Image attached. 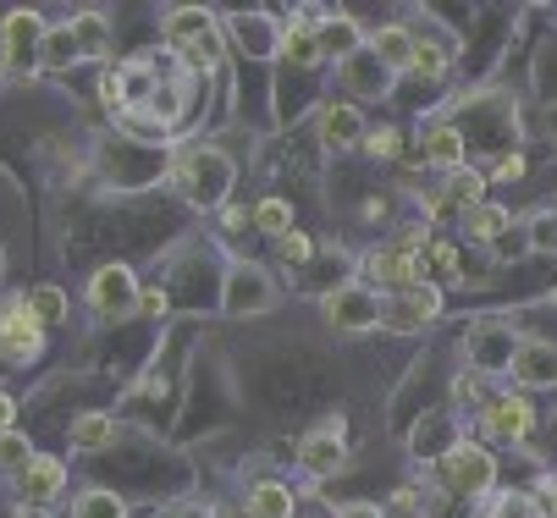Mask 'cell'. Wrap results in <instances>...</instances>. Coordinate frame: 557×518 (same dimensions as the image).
<instances>
[{"label": "cell", "mask_w": 557, "mask_h": 518, "mask_svg": "<svg viewBox=\"0 0 557 518\" xmlns=\"http://www.w3.org/2000/svg\"><path fill=\"white\" fill-rule=\"evenodd\" d=\"M166 50L194 72H215L221 66V28H215V17L205 12V7H177V12H166Z\"/></svg>", "instance_id": "obj_1"}, {"label": "cell", "mask_w": 557, "mask_h": 518, "mask_svg": "<svg viewBox=\"0 0 557 518\" xmlns=\"http://www.w3.org/2000/svg\"><path fill=\"white\" fill-rule=\"evenodd\" d=\"M420 227H409L404 238H392V243H381L370 260H364V276L375 281V292H404V287H414V281H425V260H420Z\"/></svg>", "instance_id": "obj_2"}, {"label": "cell", "mask_w": 557, "mask_h": 518, "mask_svg": "<svg viewBox=\"0 0 557 518\" xmlns=\"http://www.w3.org/2000/svg\"><path fill=\"white\" fill-rule=\"evenodd\" d=\"M436 480L453 491V496H486L492 480H497V464L486 447H474V441H453L436 464Z\"/></svg>", "instance_id": "obj_3"}, {"label": "cell", "mask_w": 557, "mask_h": 518, "mask_svg": "<svg viewBox=\"0 0 557 518\" xmlns=\"http://www.w3.org/2000/svg\"><path fill=\"white\" fill-rule=\"evenodd\" d=\"M326 320L343 331V337H364L386 320V299L364 281H348V287H332L326 292Z\"/></svg>", "instance_id": "obj_4"}, {"label": "cell", "mask_w": 557, "mask_h": 518, "mask_svg": "<svg viewBox=\"0 0 557 518\" xmlns=\"http://www.w3.org/2000/svg\"><path fill=\"white\" fill-rule=\"evenodd\" d=\"M172 182H177L194 204H221V193H226V182H232V166H226V155H215V150H194V155L172 161Z\"/></svg>", "instance_id": "obj_5"}, {"label": "cell", "mask_w": 557, "mask_h": 518, "mask_svg": "<svg viewBox=\"0 0 557 518\" xmlns=\"http://www.w3.org/2000/svg\"><path fill=\"white\" fill-rule=\"evenodd\" d=\"M45 353V326L34 320L28 299H7L0 304V358L7 364H34Z\"/></svg>", "instance_id": "obj_6"}, {"label": "cell", "mask_w": 557, "mask_h": 518, "mask_svg": "<svg viewBox=\"0 0 557 518\" xmlns=\"http://www.w3.org/2000/svg\"><path fill=\"white\" fill-rule=\"evenodd\" d=\"M442 315V287L436 281H414V287H404V292H392V304H386V331H397V337H414L420 326H431Z\"/></svg>", "instance_id": "obj_7"}, {"label": "cell", "mask_w": 557, "mask_h": 518, "mask_svg": "<svg viewBox=\"0 0 557 518\" xmlns=\"http://www.w3.org/2000/svg\"><path fill=\"white\" fill-rule=\"evenodd\" d=\"M45 17L39 12H7V23H0V61H7V72H28L39 66V45H45Z\"/></svg>", "instance_id": "obj_8"}, {"label": "cell", "mask_w": 557, "mask_h": 518, "mask_svg": "<svg viewBox=\"0 0 557 518\" xmlns=\"http://www.w3.org/2000/svg\"><path fill=\"white\" fill-rule=\"evenodd\" d=\"M89 309H95L100 320H122V315L138 309V281H133L127 265H100V270H95V281H89Z\"/></svg>", "instance_id": "obj_9"}, {"label": "cell", "mask_w": 557, "mask_h": 518, "mask_svg": "<svg viewBox=\"0 0 557 518\" xmlns=\"http://www.w3.org/2000/svg\"><path fill=\"white\" fill-rule=\"evenodd\" d=\"M348 464V441H343V419H326L321 430H309L298 441V469H309L314 480H326V475H343Z\"/></svg>", "instance_id": "obj_10"}, {"label": "cell", "mask_w": 557, "mask_h": 518, "mask_svg": "<svg viewBox=\"0 0 557 518\" xmlns=\"http://www.w3.org/2000/svg\"><path fill=\"white\" fill-rule=\"evenodd\" d=\"M508 376L530 392L541 387H557V348L552 342H519L513 348V364H508Z\"/></svg>", "instance_id": "obj_11"}, {"label": "cell", "mask_w": 557, "mask_h": 518, "mask_svg": "<svg viewBox=\"0 0 557 518\" xmlns=\"http://www.w3.org/2000/svg\"><path fill=\"white\" fill-rule=\"evenodd\" d=\"M226 292H232V299H226V309H232V315H260V309H271V304H276L271 276H265V270H255V265H237Z\"/></svg>", "instance_id": "obj_12"}, {"label": "cell", "mask_w": 557, "mask_h": 518, "mask_svg": "<svg viewBox=\"0 0 557 518\" xmlns=\"http://www.w3.org/2000/svg\"><path fill=\"white\" fill-rule=\"evenodd\" d=\"M497 441H524L530 435V425H535V408L524 403V397H513V392H503V397H492L486 403V419H481Z\"/></svg>", "instance_id": "obj_13"}, {"label": "cell", "mask_w": 557, "mask_h": 518, "mask_svg": "<svg viewBox=\"0 0 557 518\" xmlns=\"http://www.w3.org/2000/svg\"><path fill=\"white\" fill-rule=\"evenodd\" d=\"M61 485H66V469H61V458H28V469H17V491H23V502L28 507H45V502H55L61 496Z\"/></svg>", "instance_id": "obj_14"}, {"label": "cell", "mask_w": 557, "mask_h": 518, "mask_svg": "<svg viewBox=\"0 0 557 518\" xmlns=\"http://www.w3.org/2000/svg\"><path fill=\"white\" fill-rule=\"evenodd\" d=\"M420 155H425V166H436V172H458V166H463V132H458L453 122L425 127V132H420Z\"/></svg>", "instance_id": "obj_15"}, {"label": "cell", "mask_w": 557, "mask_h": 518, "mask_svg": "<svg viewBox=\"0 0 557 518\" xmlns=\"http://www.w3.org/2000/svg\"><path fill=\"white\" fill-rule=\"evenodd\" d=\"M321 143L326 150H354V143H364V116L354 105H321Z\"/></svg>", "instance_id": "obj_16"}, {"label": "cell", "mask_w": 557, "mask_h": 518, "mask_svg": "<svg viewBox=\"0 0 557 518\" xmlns=\"http://www.w3.org/2000/svg\"><path fill=\"white\" fill-rule=\"evenodd\" d=\"M116 419L111 414H77L72 425H66V441H72V447L77 453H106L111 447V441H116Z\"/></svg>", "instance_id": "obj_17"}, {"label": "cell", "mask_w": 557, "mask_h": 518, "mask_svg": "<svg viewBox=\"0 0 557 518\" xmlns=\"http://www.w3.org/2000/svg\"><path fill=\"white\" fill-rule=\"evenodd\" d=\"M370 55L386 72H409L414 66V28H381V34H370Z\"/></svg>", "instance_id": "obj_18"}, {"label": "cell", "mask_w": 557, "mask_h": 518, "mask_svg": "<svg viewBox=\"0 0 557 518\" xmlns=\"http://www.w3.org/2000/svg\"><path fill=\"white\" fill-rule=\"evenodd\" d=\"M293 513H298L293 485H282V480H255L249 485V518H293Z\"/></svg>", "instance_id": "obj_19"}, {"label": "cell", "mask_w": 557, "mask_h": 518, "mask_svg": "<svg viewBox=\"0 0 557 518\" xmlns=\"http://www.w3.org/2000/svg\"><path fill=\"white\" fill-rule=\"evenodd\" d=\"M343 84H348L354 94H386V89H392V72H386V66L370 55V45H364V50H354V55H348Z\"/></svg>", "instance_id": "obj_20"}, {"label": "cell", "mask_w": 557, "mask_h": 518, "mask_svg": "<svg viewBox=\"0 0 557 518\" xmlns=\"http://www.w3.org/2000/svg\"><path fill=\"white\" fill-rule=\"evenodd\" d=\"M508 227H513V215H508L503 204H486V199H481L474 210H463V232H469V238H481V243H497Z\"/></svg>", "instance_id": "obj_21"}, {"label": "cell", "mask_w": 557, "mask_h": 518, "mask_svg": "<svg viewBox=\"0 0 557 518\" xmlns=\"http://www.w3.org/2000/svg\"><path fill=\"white\" fill-rule=\"evenodd\" d=\"M314 39H321V55H343V61H348L354 50H364V34H359L354 17H326Z\"/></svg>", "instance_id": "obj_22"}, {"label": "cell", "mask_w": 557, "mask_h": 518, "mask_svg": "<svg viewBox=\"0 0 557 518\" xmlns=\"http://www.w3.org/2000/svg\"><path fill=\"white\" fill-rule=\"evenodd\" d=\"M28 309H34V320H39L45 331H55V326L72 320V304H66L61 287H34V292H28Z\"/></svg>", "instance_id": "obj_23"}, {"label": "cell", "mask_w": 557, "mask_h": 518, "mask_svg": "<svg viewBox=\"0 0 557 518\" xmlns=\"http://www.w3.org/2000/svg\"><path fill=\"white\" fill-rule=\"evenodd\" d=\"M77 55H84V50H77V34H72V23L50 28V34H45V45H39V66H45V72H61V66H72Z\"/></svg>", "instance_id": "obj_24"}, {"label": "cell", "mask_w": 557, "mask_h": 518, "mask_svg": "<svg viewBox=\"0 0 557 518\" xmlns=\"http://www.w3.org/2000/svg\"><path fill=\"white\" fill-rule=\"evenodd\" d=\"M481 193H486V177L474 172V166H458V172H447V188H442V199H447V204H458V210H474V204H481Z\"/></svg>", "instance_id": "obj_25"}, {"label": "cell", "mask_w": 557, "mask_h": 518, "mask_svg": "<svg viewBox=\"0 0 557 518\" xmlns=\"http://www.w3.org/2000/svg\"><path fill=\"white\" fill-rule=\"evenodd\" d=\"M265 28H271L265 17H232L221 34H232L244 50H282V34H265Z\"/></svg>", "instance_id": "obj_26"}, {"label": "cell", "mask_w": 557, "mask_h": 518, "mask_svg": "<svg viewBox=\"0 0 557 518\" xmlns=\"http://www.w3.org/2000/svg\"><path fill=\"white\" fill-rule=\"evenodd\" d=\"M282 55L298 66V72H314L326 55H321V39L314 34H304V28H282Z\"/></svg>", "instance_id": "obj_27"}, {"label": "cell", "mask_w": 557, "mask_h": 518, "mask_svg": "<svg viewBox=\"0 0 557 518\" xmlns=\"http://www.w3.org/2000/svg\"><path fill=\"white\" fill-rule=\"evenodd\" d=\"M72 34H77V50H84V55H106V45H111L100 12H77V17H72Z\"/></svg>", "instance_id": "obj_28"}, {"label": "cell", "mask_w": 557, "mask_h": 518, "mask_svg": "<svg viewBox=\"0 0 557 518\" xmlns=\"http://www.w3.org/2000/svg\"><path fill=\"white\" fill-rule=\"evenodd\" d=\"M255 227H260L265 238H287V232H293V204H287V199H260V204H255Z\"/></svg>", "instance_id": "obj_29"}, {"label": "cell", "mask_w": 557, "mask_h": 518, "mask_svg": "<svg viewBox=\"0 0 557 518\" xmlns=\"http://www.w3.org/2000/svg\"><path fill=\"white\" fill-rule=\"evenodd\" d=\"M447 66H453V45H425L414 34V66L409 72H420V78H447Z\"/></svg>", "instance_id": "obj_30"}, {"label": "cell", "mask_w": 557, "mask_h": 518, "mask_svg": "<svg viewBox=\"0 0 557 518\" xmlns=\"http://www.w3.org/2000/svg\"><path fill=\"white\" fill-rule=\"evenodd\" d=\"M72 518H127V507L111 491H84V496H77V507H72Z\"/></svg>", "instance_id": "obj_31"}, {"label": "cell", "mask_w": 557, "mask_h": 518, "mask_svg": "<svg viewBox=\"0 0 557 518\" xmlns=\"http://www.w3.org/2000/svg\"><path fill=\"white\" fill-rule=\"evenodd\" d=\"M34 447H28V435L23 430H0V469H28Z\"/></svg>", "instance_id": "obj_32"}, {"label": "cell", "mask_w": 557, "mask_h": 518, "mask_svg": "<svg viewBox=\"0 0 557 518\" xmlns=\"http://www.w3.org/2000/svg\"><path fill=\"white\" fill-rule=\"evenodd\" d=\"M497 518H552V513H541V502L535 496H524V491H508V496H497V507H492Z\"/></svg>", "instance_id": "obj_33"}, {"label": "cell", "mask_w": 557, "mask_h": 518, "mask_svg": "<svg viewBox=\"0 0 557 518\" xmlns=\"http://www.w3.org/2000/svg\"><path fill=\"white\" fill-rule=\"evenodd\" d=\"M276 249H282V260H287V265H309V260H314V238H309V232H298V227H293L287 238H276Z\"/></svg>", "instance_id": "obj_34"}, {"label": "cell", "mask_w": 557, "mask_h": 518, "mask_svg": "<svg viewBox=\"0 0 557 518\" xmlns=\"http://www.w3.org/2000/svg\"><path fill=\"white\" fill-rule=\"evenodd\" d=\"M172 299H166V287H138V315L144 320H166Z\"/></svg>", "instance_id": "obj_35"}, {"label": "cell", "mask_w": 557, "mask_h": 518, "mask_svg": "<svg viewBox=\"0 0 557 518\" xmlns=\"http://www.w3.org/2000/svg\"><path fill=\"white\" fill-rule=\"evenodd\" d=\"M425 254H431V265H436L442 276H458V270H463V265H458V243H453V238H431V249H425Z\"/></svg>", "instance_id": "obj_36"}, {"label": "cell", "mask_w": 557, "mask_h": 518, "mask_svg": "<svg viewBox=\"0 0 557 518\" xmlns=\"http://www.w3.org/2000/svg\"><path fill=\"white\" fill-rule=\"evenodd\" d=\"M364 150H370L375 161H397V150H404V138H397V127H381V132H370V138H364Z\"/></svg>", "instance_id": "obj_37"}, {"label": "cell", "mask_w": 557, "mask_h": 518, "mask_svg": "<svg viewBox=\"0 0 557 518\" xmlns=\"http://www.w3.org/2000/svg\"><path fill=\"white\" fill-rule=\"evenodd\" d=\"M530 249H557V215L552 210L530 220Z\"/></svg>", "instance_id": "obj_38"}, {"label": "cell", "mask_w": 557, "mask_h": 518, "mask_svg": "<svg viewBox=\"0 0 557 518\" xmlns=\"http://www.w3.org/2000/svg\"><path fill=\"white\" fill-rule=\"evenodd\" d=\"M492 177H497V182H513V177H524V161H519V155H503V166H497Z\"/></svg>", "instance_id": "obj_39"}, {"label": "cell", "mask_w": 557, "mask_h": 518, "mask_svg": "<svg viewBox=\"0 0 557 518\" xmlns=\"http://www.w3.org/2000/svg\"><path fill=\"white\" fill-rule=\"evenodd\" d=\"M12 419H17V397L0 392V430H12Z\"/></svg>", "instance_id": "obj_40"}, {"label": "cell", "mask_w": 557, "mask_h": 518, "mask_svg": "<svg viewBox=\"0 0 557 518\" xmlns=\"http://www.w3.org/2000/svg\"><path fill=\"white\" fill-rule=\"evenodd\" d=\"M337 518H386L381 507H370V502H354V507H343Z\"/></svg>", "instance_id": "obj_41"}, {"label": "cell", "mask_w": 557, "mask_h": 518, "mask_svg": "<svg viewBox=\"0 0 557 518\" xmlns=\"http://www.w3.org/2000/svg\"><path fill=\"white\" fill-rule=\"evenodd\" d=\"M244 220H249V215L237 210V204H226V210H221V227H226V232H237V227H244Z\"/></svg>", "instance_id": "obj_42"}, {"label": "cell", "mask_w": 557, "mask_h": 518, "mask_svg": "<svg viewBox=\"0 0 557 518\" xmlns=\"http://www.w3.org/2000/svg\"><path fill=\"white\" fill-rule=\"evenodd\" d=\"M392 507H397V513H409V507H420V496H414V491L404 485V491H397V496H392Z\"/></svg>", "instance_id": "obj_43"}, {"label": "cell", "mask_w": 557, "mask_h": 518, "mask_svg": "<svg viewBox=\"0 0 557 518\" xmlns=\"http://www.w3.org/2000/svg\"><path fill=\"white\" fill-rule=\"evenodd\" d=\"M0 84H7V61H0Z\"/></svg>", "instance_id": "obj_44"}, {"label": "cell", "mask_w": 557, "mask_h": 518, "mask_svg": "<svg viewBox=\"0 0 557 518\" xmlns=\"http://www.w3.org/2000/svg\"><path fill=\"white\" fill-rule=\"evenodd\" d=\"M0 270H7V260H0Z\"/></svg>", "instance_id": "obj_45"}, {"label": "cell", "mask_w": 557, "mask_h": 518, "mask_svg": "<svg viewBox=\"0 0 557 518\" xmlns=\"http://www.w3.org/2000/svg\"><path fill=\"white\" fill-rule=\"evenodd\" d=\"M552 215H557V204H552Z\"/></svg>", "instance_id": "obj_46"}, {"label": "cell", "mask_w": 557, "mask_h": 518, "mask_svg": "<svg viewBox=\"0 0 557 518\" xmlns=\"http://www.w3.org/2000/svg\"><path fill=\"white\" fill-rule=\"evenodd\" d=\"M552 518H557V507H552Z\"/></svg>", "instance_id": "obj_47"}]
</instances>
